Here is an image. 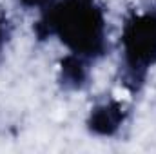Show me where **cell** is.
<instances>
[{
    "label": "cell",
    "instance_id": "cell-2",
    "mask_svg": "<svg viewBox=\"0 0 156 154\" xmlns=\"http://www.w3.org/2000/svg\"><path fill=\"white\" fill-rule=\"evenodd\" d=\"M120 40L123 49L120 82L127 91L138 93L156 64V9L129 15Z\"/></svg>",
    "mask_w": 156,
    "mask_h": 154
},
{
    "label": "cell",
    "instance_id": "cell-1",
    "mask_svg": "<svg viewBox=\"0 0 156 154\" xmlns=\"http://www.w3.org/2000/svg\"><path fill=\"white\" fill-rule=\"evenodd\" d=\"M33 31L38 40L58 37L75 54L87 60L102 58L107 45V26L104 9L93 2L49 0L42 9Z\"/></svg>",
    "mask_w": 156,
    "mask_h": 154
},
{
    "label": "cell",
    "instance_id": "cell-3",
    "mask_svg": "<svg viewBox=\"0 0 156 154\" xmlns=\"http://www.w3.org/2000/svg\"><path fill=\"white\" fill-rule=\"evenodd\" d=\"M125 116L127 111L122 102L109 100L91 109V114L87 118V129L96 136H115L125 121Z\"/></svg>",
    "mask_w": 156,
    "mask_h": 154
},
{
    "label": "cell",
    "instance_id": "cell-5",
    "mask_svg": "<svg viewBox=\"0 0 156 154\" xmlns=\"http://www.w3.org/2000/svg\"><path fill=\"white\" fill-rule=\"evenodd\" d=\"M11 31H13V27H11L9 18L0 11V54H2L5 44L9 42V38H11Z\"/></svg>",
    "mask_w": 156,
    "mask_h": 154
},
{
    "label": "cell",
    "instance_id": "cell-4",
    "mask_svg": "<svg viewBox=\"0 0 156 154\" xmlns=\"http://www.w3.org/2000/svg\"><path fill=\"white\" fill-rule=\"evenodd\" d=\"M89 65L87 58L69 53L60 60V76L58 82L66 91H82L89 83Z\"/></svg>",
    "mask_w": 156,
    "mask_h": 154
},
{
    "label": "cell",
    "instance_id": "cell-7",
    "mask_svg": "<svg viewBox=\"0 0 156 154\" xmlns=\"http://www.w3.org/2000/svg\"><path fill=\"white\" fill-rule=\"evenodd\" d=\"M82 2H93V0H82Z\"/></svg>",
    "mask_w": 156,
    "mask_h": 154
},
{
    "label": "cell",
    "instance_id": "cell-6",
    "mask_svg": "<svg viewBox=\"0 0 156 154\" xmlns=\"http://www.w3.org/2000/svg\"><path fill=\"white\" fill-rule=\"evenodd\" d=\"M47 2L49 0H20L22 5H26V7H38V9H42Z\"/></svg>",
    "mask_w": 156,
    "mask_h": 154
}]
</instances>
